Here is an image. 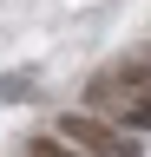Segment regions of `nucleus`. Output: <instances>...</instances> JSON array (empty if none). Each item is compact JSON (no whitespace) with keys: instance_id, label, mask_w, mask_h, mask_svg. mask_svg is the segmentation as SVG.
Masks as SVG:
<instances>
[{"instance_id":"obj_1","label":"nucleus","mask_w":151,"mask_h":157,"mask_svg":"<svg viewBox=\"0 0 151 157\" xmlns=\"http://www.w3.org/2000/svg\"><path fill=\"white\" fill-rule=\"evenodd\" d=\"M59 137H72L85 157H138V144H125L118 124H105V118H92V111H66L59 118Z\"/></svg>"},{"instance_id":"obj_2","label":"nucleus","mask_w":151,"mask_h":157,"mask_svg":"<svg viewBox=\"0 0 151 157\" xmlns=\"http://www.w3.org/2000/svg\"><path fill=\"white\" fill-rule=\"evenodd\" d=\"M92 98H99L105 111H118L131 131H151V92H125L118 78L105 72V78H92Z\"/></svg>"},{"instance_id":"obj_4","label":"nucleus","mask_w":151,"mask_h":157,"mask_svg":"<svg viewBox=\"0 0 151 157\" xmlns=\"http://www.w3.org/2000/svg\"><path fill=\"white\" fill-rule=\"evenodd\" d=\"M112 78H118L125 92H151V66H145V59H125V66L112 72Z\"/></svg>"},{"instance_id":"obj_3","label":"nucleus","mask_w":151,"mask_h":157,"mask_svg":"<svg viewBox=\"0 0 151 157\" xmlns=\"http://www.w3.org/2000/svg\"><path fill=\"white\" fill-rule=\"evenodd\" d=\"M26 157H85L72 137H26Z\"/></svg>"}]
</instances>
